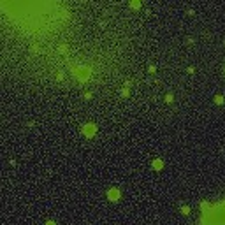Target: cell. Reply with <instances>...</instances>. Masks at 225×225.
I'll return each mask as SVG.
<instances>
[{
    "label": "cell",
    "mask_w": 225,
    "mask_h": 225,
    "mask_svg": "<svg viewBox=\"0 0 225 225\" xmlns=\"http://www.w3.org/2000/svg\"><path fill=\"white\" fill-rule=\"evenodd\" d=\"M83 134L86 137H92L93 134H95V125H86V127L83 128Z\"/></svg>",
    "instance_id": "3"
},
{
    "label": "cell",
    "mask_w": 225,
    "mask_h": 225,
    "mask_svg": "<svg viewBox=\"0 0 225 225\" xmlns=\"http://www.w3.org/2000/svg\"><path fill=\"white\" fill-rule=\"evenodd\" d=\"M78 76H79V79H81V81L88 79V76H90V69H79Z\"/></svg>",
    "instance_id": "4"
},
{
    "label": "cell",
    "mask_w": 225,
    "mask_h": 225,
    "mask_svg": "<svg viewBox=\"0 0 225 225\" xmlns=\"http://www.w3.org/2000/svg\"><path fill=\"white\" fill-rule=\"evenodd\" d=\"M201 225H225V201L211 206L201 218Z\"/></svg>",
    "instance_id": "1"
},
{
    "label": "cell",
    "mask_w": 225,
    "mask_h": 225,
    "mask_svg": "<svg viewBox=\"0 0 225 225\" xmlns=\"http://www.w3.org/2000/svg\"><path fill=\"white\" fill-rule=\"evenodd\" d=\"M201 208H202L204 211H208V209L211 208V206H209V202H202V204H201Z\"/></svg>",
    "instance_id": "6"
},
{
    "label": "cell",
    "mask_w": 225,
    "mask_h": 225,
    "mask_svg": "<svg viewBox=\"0 0 225 225\" xmlns=\"http://www.w3.org/2000/svg\"><path fill=\"white\" fill-rule=\"evenodd\" d=\"M215 102H216V104H222V102H223V97H220V95H216V97H215Z\"/></svg>",
    "instance_id": "7"
},
{
    "label": "cell",
    "mask_w": 225,
    "mask_h": 225,
    "mask_svg": "<svg viewBox=\"0 0 225 225\" xmlns=\"http://www.w3.org/2000/svg\"><path fill=\"white\" fill-rule=\"evenodd\" d=\"M108 199L109 201H118V199H120V190H118V188H111V190L108 192Z\"/></svg>",
    "instance_id": "2"
},
{
    "label": "cell",
    "mask_w": 225,
    "mask_h": 225,
    "mask_svg": "<svg viewBox=\"0 0 225 225\" xmlns=\"http://www.w3.org/2000/svg\"><path fill=\"white\" fill-rule=\"evenodd\" d=\"M153 169L160 171V169H162V160H153Z\"/></svg>",
    "instance_id": "5"
},
{
    "label": "cell",
    "mask_w": 225,
    "mask_h": 225,
    "mask_svg": "<svg viewBox=\"0 0 225 225\" xmlns=\"http://www.w3.org/2000/svg\"><path fill=\"white\" fill-rule=\"evenodd\" d=\"M181 213H183V215H188V213H190V209L185 206V208H181Z\"/></svg>",
    "instance_id": "8"
},
{
    "label": "cell",
    "mask_w": 225,
    "mask_h": 225,
    "mask_svg": "<svg viewBox=\"0 0 225 225\" xmlns=\"http://www.w3.org/2000/svg\"><path fill=\"white\" fill-rule=\"evenodd\" d=\"M46 225H55V222H48V223H46Z\"/></svg>",
    "instance_id": "9"
}]
</instances>
